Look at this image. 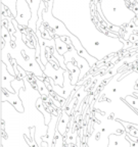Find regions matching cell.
<instances>
[{"mask_svg": "<svg viewBox=\"0 0 138 147\" xmlns=\"http://www.w3.org/2000/svg\"><path fill=\"white\" fill-rule=\"evenodd\" d=\"M100 16L103 18L110 25L115 27H122L130 24L137 14L128 8L125 0H101L96 4Z\"/></svg>", "mask_w": 138, "mask_h": 147, "instance_id": "1", "label": "cell"}, {"mask_svg": "<svg viewBox=\"0 0 138 147\" xmlns=\"http://www.w3.org/2000/svg\"><path fill=\"white\" fill-rule=\"evenodd\" d=\"M64 62H66V64H67L68 62H73L75 65H77V67L80 69L81 74H80V77H79V82L84 80L86 75L88 74V71L91 69V67L89 65L87 60L78 54L76 49L74 48V46L70 47V50L64 55Z\"/></svg>", "mask_w": 138, "mask_h": 147, "instance_id": "2", "label": "cell"}, {"mask_svg": "<svg viewBox=\"0 0 138 147\" xmlns=\"http://www.w3.org/2000/svg\"><path fill=\"white\" fill-rule=\"evenodd\" d=\"M64 87L56 85L54 83V81L52 79H49V83H50L51 90H53V92H55L60 97L64 99H67L69 96H72V94L76 93V91L79 89V86H73L71 83V75L68 71H64Z\"/></svg>", "mask_w": 138, "mask_h": 147, "instance_id": "3", "label": "cell"}, {"mask_svg": "<svg viewBox=\"0 0 138 147\" xmlns=\"http://www.w3.org/2000/svg\"><path fill=\"white\" fill-rule=\"evenodd\" d=\"M16 12L18 14L14 20L18 22V26L22 29L28 28L32 13H31V9L27 0H16Z\"/></svg>", "mask_w": 138, "mask_h": 147, "instance_id": "4", "label": "cell"}, {"mask_svg": "<svg viewBox=\"0 0 138 147\" xmlns=\"http://www.w3.org/2000/svg\"><path fill=\"white\" fill-rule=\"evenodd\" d=\"M43 71H44L45 77H47V78H49V79H52L56 85L60 86V87H64V69H62V67H60L58 69H55L52 64L48 61V63L45 65V69H43Z\"/></svg>", "mask_w": 138, "mask_h": 147, "instance_id": "5", "label": "cell"}, {"mask_svg": "<svg viewBox=\"0 0 138 147\" xmlns=\"http://www.w3.org/2000/svg\"><path fill=\"white\" fill-rule=\"evenodd\" d=\"M43 0H27L28 4L30 6L31 9V20L29 22V26H28V29L30 31H33L34 33L37 32V23H38V20H39V16H38V12H39V8L41 2Z\"/></svg>", "mask_w": 138, "mask_h": 147, "instance_id": "6", "label": "cell"}, {"mask_svg": "<svg viewBox=\"0 0 138 147\" xmlns=\"http://www.w3.org/2000/svg\"><path fill=\"white\" fill-rule=\"evenodd\" d=\"M5 100L10 102L20 113H24V106L22 98H20V93H12L5 89H1V102Z\"/></svg>", "mask_w": 138, "mask_h": 147, "instance_id": "7", "label": "cell"}, {"mask_svg": "<svg viewBox=\"0 0 138 147\" xmlns=\"http://www.w3.org/2000/svg\"><path fill=\"white\" fill-rule=\"evenodd\" d=\"M16 79V76H12V74L7 71V67L2 61H1V89H5L12 93H16L14 89L12 88V83Z\"/></svg>", "mask_w": 138, "mask_h": 147, "instance_id": "8", "label": "cell"}, {"mask_svg": "<svg viewBox=\"0 0 138 147\" xmlns=\"http://www.w3.org/2000/svg\"><path fill=\"white\" fill-rule=\"evenodd\" d=\"M58 117L57 115H53L51 117V121L48 125V135L44 136L43 141L47 143V146L51 147L52 146V141L54 140V136H55V129H57V124H58Z\"/></svg>", "mask_w": 138, "mask_h": 147, "instance_id": "9", "label": "cell"}, {"mask_svg": "<svg viewBox=\"0 0 138 147\" xmlns=\"http://www.w3.org/2000/svg\"><path fill=\"white\" fill-rule=\"evenodd\" d=\"M68 71L71 75V83L73 86H77V84L79 83V77H80L81 71L77 65L73 63V62H68L67 64Z\"/></svg>", "mask_w": 138, "mask_h": 147, "instance_id": "10", "label": "cell"}, {"mask_svg": "<svg viewBox=\"0 0 138 147\" xmlns=\"http://www.w3.org/2000/svg\"><path fill=\"white\" fill-rule=\"evenodd\" d=\"M70 122V117L67 113L66 109H62V115H60V119H58V124H57V130L62 136L66 134L67 132V128H68V123Z\"/></svg>", "mask_w": 138, "mask_h": 147, "instance_id": "11", "label": "cell"}, {"mask_svg": "<svg viewBox=\"0 0 138 147\" xmlns=\"http://www.w3.org/2000/svg\"><path fill=\"white\" fill-rule=\"evenodd\" d=\"M53 38H54L55 46H56V50H57L58 54L62 55V56H64V55L70 50V46L68 45L67 43H64V42L60 39V36H55L54 35Z\"/></svg>", "mask_w": 138, "mask_h": 147, "instance_id": "12", "label": "cell"}, {"mask_svg": "<svg viewBox=\"0 0 138 147\" xmlns=\"http://www.w3.org/2000/svg\"><path fill=\"white\" fill-rule=\"evenodd\" d=\"M35 83H36L37 87H38V92H39V94L41 95V96H45V97L50 96L49 91H48V88L46 87L44 81L39 80L37 77H35Z\"/></svg>", "mask_w": 138, "mask_h": 147, "instance_id": "13", "label": "cell"}, {"mask_svg": "<svg viewBox=\"0 0 138 147\" xmlns=\"http://www.w3.org/2000/svg\"><path fill=\"white\" fill-rule=\"evenodd\" d=\"M1 4H3L10 10L12 18H16V14H18V12H16V0H1Z\"/></svg>", "mask_w": 138, "mask_h": 147, "instance_id": "14", "label": "cell"}, {"mask_svg": "<svg viewBox=\"0 0 138 147\" xmlns=\"http://www.w3.org/2000/svg\"><path fill=\"white\" fill-rule=\"evenodd\" d=\"M124 100L126 101L129 105L132 106L136 111H138V97H135L133 95H129L126 98H124Z\"/></svg>", "mask_w": 138, "mask_h": 147, "instance_id": "15", "label": "cell"}, {"mask_svg": "<svg viewBox=\"0 0 138 147\" xmlns=\"http://www.w3.org/2000/svg\"><path fill=\"white\" fill-rule=\"evenodd\" d=\"M38 101L40 102V104L37 102V106H38V108L40 109V111H42V113H44V117H45V124L46 125H49V123H50V121H51V117H52V115H50V113H46V111H45V109H44V106L42 105V99H41V97H39Z\"/></svg>", "mask_w": 138, "mask_h": 147, "instance_id": "16", "label": "cell"}, {"mask_svg": "<svg viewBox=\"0 0 138 147\" xmlns=\"http://www.w3.org/2000/svg\"><path fill=\"white\" fill-rule=\"evenodd\" d=\"M54 147H62V135L56 130L54 136Z\"/></svg>", "mask_w": 138, "mask_h": 147, "instance_id": "17", "label": "cell"}, {"mask_svg": "<svg viewBox=\"0 0 138 147\" xmlns=\"http://www.w3.org/2000/svg\"><path fill=\"white\" fill-rule=\"evenodd\" d=\"M136 3H137V4H138V0H136Z\"/></svg>", "mask_w": 138, "mask_h": 147, "instance_id": "18", "label": "cell"}, {"mask_svg": "<svg viewBox=\"0 0 138 147\" xmlns=\"http://www.w3.org/2000/svg\"><path fill=\"white\" fill-rule=\"evenodd\" d=\"M136 113H138V111H136Z\"/></svg>", "mask_w": 138, "mask_h": 147, "instance_id": "19", "label": "cell"}]
</instances>
